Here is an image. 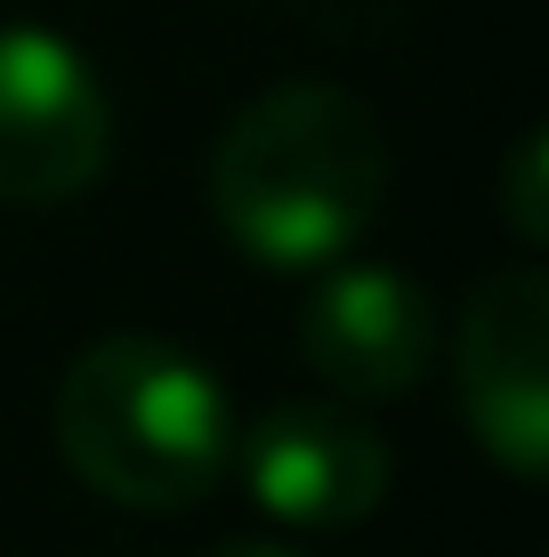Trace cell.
Segmentation results:
<instances>
[{"instance_id":"obj_1","label":"cell","mask_w":549,"mask_h":557,"mask_svg":"<svg viewBox=\"0 0 549 557\" xmlns=\"http://www.w3.org/2000/svg\"><path fill=\"white\" fill-rule=\"evenodd\" d=\"M219 235L251 267L308 275L364 243L388 202V129L339 82H283L259 89L219 129L202 170Z\"/></svg>"},{"instance_id":"obj_2","label":"cell","mask_w":549,"mask_h":557,"mask_svg":"<svg viewBox=\"0 0 549 557\" xmlns=\"http://www.w3.org/2000/svg\"><path fill=\"white\" fill-rule=\"evenodd\" d=\"M235 436L219 372L146 332L89 339L57 380V453L113 509H195L226 476Z\"/></svg>"},{"instance_id":"obj_3","label":"cell","mask_w":549,"mask_h":557,"mask_svg":"<svg viewBox=\"0 0 549 557\" xmlns=\"http://www.w3.org/2000/svg\"><path fill=\"white\" fill-rule=\"evenodd\" d=\"M113 98L82 49L49 25H0V202L57 210L105 178Z\"/></svg>"},{"instance_id":"obj_4","label":"cell","mask_w":549,"mask_h":557,"mask_svg":"<svg viewBox=\"0 0 549 557\" xmlns=\"http://www.w3.org/2000/svg\"><path fill=\"white\" fill-rule=\"evenodd\" d=\"M452 396L485 460L517 485L549 469V275L509 267L485 275L452 332Z\"/></svg>"},{"instance_id":"obj_5","label":"cell","mask_w":549,"mask_h":557,"mask_svg":"<svg viewBox=\"0 0 549 557\" xmlns=\"http://www.w3.org/2000/svg\"><path fill=\"white\" fill-rule=\"evenodd\" d=\"M299 363L332 396H355V405L412 396L428 380V363H437V299H428V283H412L404 267L332 259L324 283L299 307Z\"/></svg>"},{"instance_id":"obj_6","label":"cell","mask_w":549,"mask_h":557,"mask_svg":"<svg viewBox=\"0 0 549 557\" xmlns=\"http://www.w3.org/2000/svg\"><path fill=\"white\" fill-rule=\"evenodd\" d=\"M226 469L291 533L364 525L388 502V445L339 405H275L251 436H235Z\"/></svg>"},{"instance_id":"obj_7","label":"cell","mask_w":549,"mask_h":557,"mask_svg":"<svg viewBox=\"0 0 549 557\" xmlns=\"http://www.w3.org/2000/svg\"><path fill=\"white\" fill-rule=\"evenodd\" d=\"M494 202H501L509 235H517L525 251L549 243V138H541V129H525V138L509 146V162L494 178Z\"/></svg>"},{"instance_id":"obj_8","label":"cell","mask_w":549,"mask_h":557,"mask_svg":"<svg viewBox=\"0 0 549 557\" xmlns=\"http://www.w3.org/2000/svg\"><path fill=\"white\" fill-rule=\"evenodd\" d=\"M211 557H299V549H283V542H226V549H211Z\"/></svg>"}]
</instances>
